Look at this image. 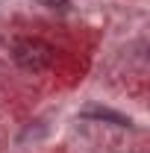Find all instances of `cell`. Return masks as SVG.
Masks as SVG:
<instances>
[{"label":"cell","instance_id":"cell-1","mask_svg":"<svg viewBox=\"0 0 150 153\" xmlns=\"http://www.w3.org/2000/svg\"><path fill=\"white\" fill-rule=\"evenodd\" d=\"M12 59L18 62L24 71H44L53 62V47L41 38H15L12 44Z\"/></svg>","mask_w":150,"mask_h":153},{"label":"cell","instance_id":"cell-3","mask_svg":"<svg viewBox=\"0 0 150 153\" xmlns=\"http://www.w3.org/2000/svg\"><path fill=\"white\" fill-rule=\"evenodd\" d=\"M38 3H44L53 12H68V6H71V0H38Z\"/></svg>","mask_w":150,"mask_h":153},{"label":"cell","instance_id":"cell-2","mask_svg":"<svg viewBox=\"0 0 150 153\" xmlns=\"http://www.w3.org/2000/svg\"><path fill=\"white\" fill-rule=\"evenodd\" d=\"M85 118H97V121H112L115 127H130V118L121 112H112V109H103V106H88V109H82Z\"/></svg>","mask_w":150,"mask_h":153}]
</instances>
